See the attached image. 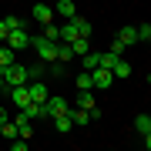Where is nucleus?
Segmentation results:
<instances>
[{
	"label": "nucleus",
	"mask_w": 151,
	"mask_h": 151,
	"mask_svg": "<svg viewBox=\"0 0 151 151\" xmlns=\"http://www.w3.org/2000/svg\"><path fill=\"white\" fill-rule=\"evenodd\" d=\"M0 74H4V84L7 87H17V84H27L30 77H27V64H7V67H0Z\"/></svg>",
	"instance_id": "obj_1"
},
{
	"label": "nucleus",
	"mask_w": 151,
	"mask_h": 151,
	"mask_svg": "<svg viewBox=\"0 0 151 151\" xmlns=\"http://www.w3.org/2000/svg\"><path fill=\"white\" fill-rule=\"evenodd\" d=\"M30 47L37 50L40 60H57V40H47L44 34L40 37H30Z\"/></svg>",
	"instance_id": "obj_2"
},
{
	"label": "nucleus",
	"mask_w": 151,
	"mask_h": 151,
	"mask_svg": "<svg viewBox=\"0 0 151 151\" xmlns=\"http://www.w3.org/2000/svg\"><path fill=\"white\" fill-rule=\"evenodd\" d=\"M7 47H10V50H17V54H20V50H27L30 47V34H27V27H14L10 34H7Z\"/></svg>",
	"instance_id": "obj_3"
},
{
	"label": "nucleus",
	"mask_w": 151,
	"mask_h": 151,
	"mask_svg": "<svg viewBox=\"0 0 151 151\" xmlns=\"http://www.w3.org/2000/svg\"><path fill=\"white\" fill-rule=\"evenodd\" d=\"M30 17L44 27V24H50V20H54V7H50V4H34V7H30Z\"/></svg>",
	"instance_id": "obj_4"
},
{
	"label": "nucleus",
	"mask_w": 151,
	"mask_h": 151,
	"mask_svg": "<svg viewBox=\"0 0 151 151\" xmlns=\"http://www.w3.org/2000/svg\"><path fill=\"white\" fill-rule=\"evenodd\" d=\"M91 84H94V87H111V84H114V74H111L108 67H94V70H91Z\"/></svg>",
	"instance_id": "obj_5"
},
{
	"label": "nucleus",
	"mask_w": 151,
	"mask_h": 151,
	"mask_svg": "<svg viewBox=\"0 0 151 151\" xmlns=\"http://www.w3.org/2000/svg\"><path fill=\"white\" fill-rule=\"evenodd\" d=\"M10 91V101H14V108L20 111L24 104H30V94H27V84H17V87H7Z\"/></svg>",
	"instance_id": "obj_6"
},
{
	"label": "nucleus",
	"mask_w": 151,
	"mask_h": 151,
	"mask_svg": "<svg viewBox=\"0 0 151 151\" xmlns=\"http://www.w3.org/2000/svg\"><path fill=\"white\" fill-rule=\"evenodd\" d=\"M50 7H54V17H64V20H70V17L77 14L74 0H57V4H50Z\"/></svg>",
	"instance_id": "obj_7"
},
{
	"label": "nucleus",
	"mask_w": 151,
	"mask_h": 151,
	"mask_svg": "<svg viewBox=\"0 0 151 151\" xmlns=\"http://www.w3.org/2000/svg\"><path fill=\"white\" fill-rule=\"evenodd\" d=\"M44 108H47V118H54V114L67 111V101H64V97H57V94H47V101H44Z\"/></svg>",
	"instance_id": "obj_8"
},
{
	"label": "nucleus",
	"mask_w": 151,
	"mask_h": 151,
	"mask_svg": "<svg viewBox=\"0 0 151 151\" xmlns=\"http://www.w3.org/2000/svg\"><path fill=\"white\" fill-rule=\"evenodd\" d=\"M27 94H30V101H47L50 91L40 84V77H37V81H27Z\"/></svg>",
	"instance_id": "obj_9"
},
{
	"label": "nucleus",
	"mask_w": 151,
	"mask_h": 151,
	"mask_svg": "<svg viewBox=\"0 0 151 151\" xmlns=\"http://www.w3.org/2000/svg\"><path fill=\"white\" fill-rule=\"evenodd\" d=\"M67 114H70V121H74V124H91V121H94L91 108H74V111L67 108Z\"/></svg>",
	"instance_id": "obj_10"
},
{
	"label": "nucleus",
	"mask_w": 151,
	"mask_h": 151,
	"mask_svg": "<svg viewBox=\"0 0 151 151\" xmlns=\"http://www.w3.org/2000/svg\"><path fill=\"white\" fill-rule=\"evenodd\" d=\"M74 37H81V34H77V24H74V17H70V20H64V24H60V40H64V44H70Z\"/></svg>",
	"instance_id": "obj_11"
},
{
	"label": "nucleus",
	"mask_w": 151,
	"mask_h": 151,
	"mask_svg": "<svg viewBox=\"0 0 151 151\" xmlns=\"http://www.w3.org/2000/svg\"><path fill=\"white\" fill-rule=\"evenodd\" d=\"M54 128L60 131V134H67V131L74 128V121H70V114H67V111H60V114H54Z\"/></svg>",
	"instance_id": "obj_12"
},
{
	"label": "nucleus",
	"mask_w": 151,
	"mask_h": 151,
	"mask_svg": "<svg viewBox=\"0 0 151 151\" xmlns=\"http://www.w3.org/2000/svg\"><path fill=\"white\" fill-rule=\"evenodd\" d=\"M70 50H74V57L87 54V50H91V37H74L70 40Z\"/></svg>",
	"instance_id": "obj_13"
},
{
	"label": "nucleus",
	"mask_w": 151,
	"mask_h": 151,
	"mask_svg": "<svg viewBox=\"0 0 151 151\" xmlns=\"http://www.w3.org/2000/svg\"><path fill=\"white\" fill-rule=\"evenodd\" d=\"M111 74H114V81H124V77H131V64H128V60H121V57H118V64L111 67Z\"/></svg>",
	"instance_id": "obj_14"
},
{
	"label": "nucleus",
	"mask_w": 151,
	"mask_h": 151,
	"mask_svg": "<svg viewBox=\"0 0 151 151\" xmlns=\"http://www.w3.org/2000/svg\"><path fill=\"white\" fill-rule=\"evenodd\" d=\"M118 40L124 44V47H131V44H138V30L134 27H121L118 30Z\"/></svg>",
	"instance_id": "obj_15"
},
{
	"label": "nucleus",
	"mask_w": 151,
	"mask_h": 151,
	"mask_svg": "<svg viewBox=\"0 0 151 151\" xmlns=\"http://www.w3.org/2000/svg\"><path fill=\"white\" fill-rule=\"evenodd\" d=\"M134 131H138L141 138L151 134V118H148V114H138V118H134Z\"/></svg>",
	"instance_id": "obj_16"
},
{
	"label": "nucleus",
	"mask_w": 151,
	"mask_h": 151,
	"mask_svg": "<svg viewBox=\"0 0 151 151\" xmlns=\"http://www.w3.org/2000/svg\"><path fill=\"white\" fill-rule=\"evenodd\" d=\"M17 60V50H10L7 44H0V67H7V64H14Z\"/></svg>",
	"instance_id": "obj_17"
},
{
	"label": "nucleus",
	"mask_w": 151,
	"mask_h": 151,
	"mask_svg": "<svg viewBox=\"0 0 151 151\" xmlns=\"http://www.w3.org/2000/svg\"><path fill=\"white\" fill-rule=\"evenodd\" d=\"M57 60H74V50H70V44H64V40H57Z\"/></svg>",
	"instance_id": "obj_18"
},
{
	"label": "nucleus",
	"mask_w": 151,
	"mask_h": 151,
	"mask_svg": "<svg viewBox=\"0 0 151 151\" xmlns=\"http://www.w3.org/2000/svg\"><path fill=\"white\" fill-rule=\"evenodd\" d=\"M44 37H47V40H60V24H54V20L44 24Z\"/></svg>",
	"instance_id": "obj_19"
},
{
	"label": "nucleus",
	"mask_w": 151,
	"mask_h": 151,
	"mask_svg": "<svg viewBox=\"0 0 151 151\" xmlns=\"http://www.w3.org/2000/svg\"><path fill=\"white\" fill-rule=\"evenodd\" d=\"M74 24H77V34H81V37H91V20H84V17L74 14Z\"/></svg>",
	"instance_id": "obj_20"
},
{
	"label": "nucleus",
	"mask_w": 151,
	"mask_h": 151,
	"mask_svg": "<svg viewBox=\"0 0 151 151\" xmlns=\"http://www.w3.org/2000/svg\"><path fill=\"white\" fill-rule=\"evenodd\" d=\"M118 57H121V54H114V50H108V54H101V64H97V67H108V70H111L114 64H118Z\"/></svg>",
	"instance_id": "obj_21"
},
{
	"label": "nucleus",
	"mask_w": 151,
	"mask_h": 151,
	"mask_svg": "<svg viewBox=\"0 0 151 151\" xmlns=\"http://www.w3.org/2000/svg\"><path fill=\"white\" fill-rule=\"evenodd\" d=\"M74 84L81 87V91H91V87H94V84H91V70H84V74H77V81H74Z\"/></svg>",
	"instance_id": "obj_22"
},
{
	"label": "nucleus",
	"mask_w": 151,
	"mask_h": 151,
	"mask_svg": "<svg viewBox=\"0 0 151 151\" xmlns=\"http://www.w3.org/2000/svg\"><path fill=\"white\" fill-rule=\"evenodd\" d=\"M134 30H138V40H145V44L151 40V24H148V20H145V24H138Z\"/></svg>",
	"instance_id": "obj_23"
},
{
	"label": "nucleus",
	"mask_w": 151,
	"mask_h": 151,
	"mask_svg": "<svg viewBox=\"0 0 151 151\" xmlns=\"http://www.w3.org/2000/svg\"><path fill=\"white\" fill-rule=\"evenodd\" d=\"M77 108H94V97H91V91H81V94H77Z\"/></svg>",
	"instance_id": "obj_24"
},
{
	"label": "nucleus",
	"mask_w": 151,
	"mask_h": 151,
	"mask_svg": "<svg viewBox=\"0 0 151 151\" xmlns=\"http://www.w3.org/2000/svg\"><path fill=\"white\" fill-rule=\"evenodd\" d=\"M40 74H44V64H27V77L30 81H37Z\"/></svg>",
	"instance_id": "obj_25"
},
{
	"label": "nucleus",
	"mask_w": 151,
	"mask_h": 151,
	"mask_svg": "<svg viewBox=\"0 0 151 151\" xmlns=\"http://www.w3.org/2000/svg\"><path fill=\"white\" fill-rule=\"evenodd\" d=\"M4 24H7V30H14V27H24V20H20V17H14V14H7V17H4Z\"/></svg>",
	"instance_id": "obj_26"
},
{
	"label": "nucleus",
	"mask_w": 151,
	"mask_h": 151,
	"mask_svg": "<svg viewBox=\"0 0 151 151\" xmlns=\"http://www.w3.org/2000/svg\"><path fill=\"white\" fill-rule=\"evenodd\" d=\"M7 34H10V30H7V24H4V17H0V40H7Z\"/></svg>",
	"instance_id": "obj_27"
},
{
	"label": "nucleus",
	"mask_w": 151,
	"mask_h": 151,
	"mask_svg": "<svg viewBox=\"0 0 151 151\" xmlns=\"http://www.w3.org/2000/svg\"><path fill=\"white\" fill-rule=\"evenodd\" d=\"M7 118H10V111H7V108H0V124H4Z\"/></svg>",
	"instance_id": "obj_28"
},
{
	"label": "nucleus",
	"mask_w": 151,
	"mask_h": 151,
	"mask_svg": "<svg viewBox=\"0 0 151 151\" xmlns=\"http://www.w3.org/2000/svg\"><path fill=\"white\" fill-rule=\"evenodd\" d=\"M4 87H7V84H4V74H0V91H4Z\"/></svg>",
	"instance_id": "obj_29"
}]
</instances>
